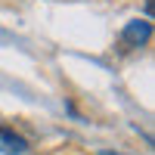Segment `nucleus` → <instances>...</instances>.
<instances>
[{"label": "nucleus", "instance_id": "f257e3e1", "mask_svg": "<svg viewBox=\"0 0 155 155\" xmlns=\"http://www.w3.org/2000/svg\"><path fill=\"white\" fill-rule=\"evenodd\" d=\"M149 34H152V25H149V22H130V25L124 28L121 41H124V47H140V44L149 41Z\"/></svg>", "mask_w": 155, "mask_h": 155}, {"label": "nucleus", "instance_id": "f03ea898", "mask_svg": "<svg viewBox=\"0 0 155 155\" xmlns=\"http://www.w3.org/2000/svg\"><path fill=\"white\" fill-rule=\"evenodd\" d=\"M0 143H3L9 152H25L28 149V143L19 137V134H12V130H6V127H0Z\"/></svg>", "mask_w": 155, "mask_h": 155}, {"label": "nucleus", "instance_id": "7ed1b4c3", "mask_svg": "<svg viewBox=\"0 0 155 155\" xmlns=\"http://www.w3.org/2000/svg\"><path fill=\"white\" fill-rule=\"evenodd\" d=\"M102 155H112V152H102Z\"/></svg>", "mask_w": 155, "mask_h": 155}]
</instances>
